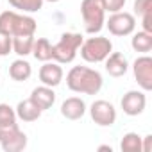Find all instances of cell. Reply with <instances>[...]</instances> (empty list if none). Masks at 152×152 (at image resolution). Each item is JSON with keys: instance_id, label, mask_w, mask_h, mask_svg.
<instances>
[{"instance_id": "6da1fadb", "label": "cell", "mask_w": 152, "mask_h": 152, "mask_svg": "<svg viewBox=\"0 0 152 152\" xmlns=\"http://www.w3.org/2000/svg\"><path fill=\"white\" fill-rule=\"evenodd\" d=\"M66 86L73 93L81 95H97L102 86L104 79L102 73L90 66H72L66 73Z\"/></svg>"}, {"instance_id": "7a4b0ae2", "label": "cell", "mask_w": 152, "mask_h": 152, "mask_svg": "<svg viewBox=\"0 0 152 152\" xmlns=\"http://www.w3.org/2000/svg\"><path fill=\"white\" fill-rule=\"evenodd\" d=\"M36 29H38L36 20L25 13H16V11L0 13V32H6L11 38L22 36V34H32L34 36Z\"/></svg>"}, {"instance_id": "3957f363", "label": "cell", "mask_w": 152, "mask_h": 152, "mask_svg": "<svg viewBox=\"0 0 152 152\" xmlns=\"http://www.w3.org/2000/svg\"><path fill=\"white\" fill-rule=\"evenodd\" d=\"M84 36L79 32H64L61 34L59 41L52 45V61L59 64H68L77 57V52L83 45Z\"/></svg>"}, {"instance_id": "277c9868", "label": "cell", "mask_w": 152, "mask_h": 152, "mask_svg": "<svg viewBox=\"0 0 152 152\" xmlns=\"http://www.w3.org/2000/svg\"><path fill=\"white\" fill-rule=\"evenodd\" d=\"M81 57L86 61V63H104L106 57L113 52V41L109 38H104V36H95L93 38H86L83 39V45H81Z\"/></svg>"}, {"instance_id": "5b68a950", "label": "cell", "mask_w": 152, "mask_h": 152, "mask_svg": "<svg viewBox=\"0 0 152 152\" xmlns=\"http://www.w3.org/2000/svg\"><path fill=\"white\" fill-rule=\"evenodd\" d=\"M81 16L84 23V31L88 34H99L106 23V11L100 0H83L81 2Z\"/></svg>"}, {"instance_id": "8992f818", "label": "cell", "mask_w": 152, "mask_h": 152, "mask_svg": "<svg viewBox=\"0 0 152 152\" xmlns=\"http://www.w3.org/2000/svg\"><path fill=\"white\" fill-rule=\"evenodd\" d=\"M0 147L4 152H20L27 147V134L18 124L0 127Z\"/></svg>"}, {"instance_id": "52a82bcc", "label": "cell", "mask_w": 152, "mask_h": 152, "mask_svg": "<svg viewBox=\"0 0 152 152\" xmlns=\"http://www.w3.org/2000/svg\"><path fill=\"white\" fill-rule=\"evenodd\" d=\"M104 27H107L113 36H131L136 31V16L127 11L111 13Z\"/></svg>"}, {"instance_id": "ba28073f", "label": "cell", "mask_w": 152, "mask_h": 152, "mask_svg": "<svg viewBox=\"0 0 152 152\" xmlns=\"http://www.w3.org/2000/svg\"><path fill=\"white\" fill-rule=\"evenodd\" d=\"M132 73L140 90H143L145 93L152 90V57L150 56L141 54L140 57H136V61L132 63Z\"/></svg>"}, {"instance_id": "9c48e42d", "label": "cell", "mask_w": 152, "mask_h": 152, "mask_svg": "<svg viewBox=\"0 0 152 152\" xmlns=\"http://www.w3.org/2000/svg\"><path fill=\"white\" fill-rule=\"evenodd\" d=\"M88 111H90L91 120L100 127H111L116 122V109L107 100H95Z\"/></svg>"}, {"instance_id": "30bf717a", "label": "cell", "mask_w": 152, "mask_h": 152, "mask_svg": "<svg viewBox=\"0 0 152 152\" xmlns=\"http://www.w3.org/2000/svg\"><path fill=\"white\" fill-rule=\"evenodd\" d=\"M120 106H122V109L127 116H138L147 107V95H145L143 90H129L122 97Z\"/></svg>"}, {"instance_id": "8fae6325", "label": "cell", "mask_w": 152, "mask_h": 152, "mask_svg": "<svg viewBox=\"0 0 152 152\" xmlns=\"http://www.w3.org/2000/svg\"><path fill=\"white\" fill-rule=\"evenodd\" d=\"M38 77H39L41 84L50 86V88H56V86H59L63 83L64 72H63V68H61L59 63H56V61H45L43 66L39 68Z\"/></svg>"}, {"instance_id": "7c38bea8", "label": "cell", "mask_w": 152, "mask_h": 152, "mask_svg": "<svg viewBox=\"0 0 152 152\" xmlns=\"http://www.w3.org/2000/svg\"><path fill=\"white\" fill-rule=\"evenodd\" d=\"M86 111H88V106L81 97H68L61 104V115L66 120H72V122L81 120L86 115Z\"/></svg>"}, {"instance_id": "4fadbf2b", "label": "cell", "mask_w": 152, "mask_h": 152, "mask_svg": "<svg viewBox=\"0 0 152 152\" xmlns=\"http://www.w3.org/2000/svg\"><path fill=\"white\" fill-rule=\"evenodd\" d=\"M29 99H31L41 111H47V109H50V107L54 106V102H56V91H54V88L41 84V86H36V88L31 91V97H29Z\"/></svg>"}, {"instance_id": "5bb4252c", "label": "cell", "mask_w": 152, "mask_h": 152, "mask_svg": "<svg viewBox=\"0 0 152 152\" xmlns=\"http://www.w3.org/2000/svg\"><path fill=\"white\" fill-rule=\"evenodd\" d=\"M104 63H106V72L111 77H124L129 70V61L122 52H111Z\"/></svg>"}, {"instance_id": "9a60e30c", "label": "cell", "mask_w": 152, "mask_h": 152, "mask_svg": "<svg viewBox=\"0 0 152 152\" xmlns=\"http://www.w3.org/2000/svg\"><path fill=\"white\" fill-rule=\"evenodd\" d=\"M31 75H32V66L31 63L25 59V57H18L11 63L9 66V77L16 83H25L31 79Z\"/></svg>"}, {"instance_id": "2e32d148", "label": "cell", "mask_w": 152, "mask_h": 152, "mask_svg": "<svg viewBox=\"0 0 152 152\" xmlns=\"http://www.w3.org/2000/svg\"><path fill=\"white\" fill-rule=\"evenodd\" d=\"M15 111H16V118L22 120V122H36V120L43 115V111H41L31 99L20 100L18 106L15 107Z\"/></svg>"}, {"instance_id": "e0dca14e", "label": "cell", "mask_w": 152, "mask_h": 152, "mask_svg": "<svg viewBox=\"0 0 152 152\" xmlns=\"http://www.w3.org/2000/svg\"><path fill=\"white\" fill-rule=\"evenodd\" d=\"M131 47H132V50H134V52L148 54V52L152 50V34H150V32H145V31L132 32Z\"/></svg>"}, {"instance_id": "ac0fdd59", "label": "cell", "mask_w": 152, "mask_h": 152, "mask_svg": "<svg viewBox=\"0 0 152 152\" xmlns=\"http://www.w3.org/2000/svg\"><path fill=\"white\" fill-rule=\"evenodd\" d=\"M34 45V36L32 34H22V36H13V52L18 57H25L32 52Z\"/></svg>"}, {"instance_id": "d6986e66", "label": "cell", "mask_w": 152, "mask_h": 152, "mask_svg": "<svg viewBox=\"0 0 152 152\" xmlns=\"http://www.w3.org/2000/svg\"><path fill=\"white\" fill-rule=\"evenodd\" d=\"M38 61L45 63V61H52V43L47 38H38L34 39L32 45V52H31Z\"/></svg>"}, {"instance_id": "ffe728a7", "label": "cell", "mask_w": 152, "mask_h": 152, "mask_svg": "<svg viewBox=\"0 0 152 152\" xmlns=\"http://www.w3.org/2000/svg\"><path fill=\"white\" fill-rule=\"evenodd\" d=\"M7 2L13 9H18L20 13L31 15V13H38L43 9L45 0H7Z\"/></svg>"}, {"instance_id": "44dd1931", "label": "cell", "mask_w": 152, "mask_h": 152, "mask_svg": "<svg viewBox=\"0 0 152 152\" xmlns=\"http://www.w3.org/2000/svg\"><path fill=\"white\" fill-rule=\"evenodd\" d=\"M122 152H141V136L138 132H125L120 141Z\"/></svg>"}, {"instance_id": "7402d4cb", "label": "cell", "mask_w": 152, "mask_h": 152, "mask_svg": "<svg viewBox=\"0 0 152 152\" xmlns=\"http://www.w3.org/2000/svg\"><path fill=\"white\" fill-rule=\"evenodd\" d=\"M16 111L15 107H11L9 104L2 102L0 104V127H6V125H13L16 124Z\"/></svg>"}, {"instance_id": "603a6c76", "label": "cell", "mask_w": 152, "mask_h": 152, "mask_svg": "<svg viewBox=\"0 0 152 152\" xmlns=\"http://www.w3.org/2000/svg\"><path fill=\"white\" fill-rule=\"evenodd\" d=\"M102 2V7L106 13H118V11H124L125 7V2L127 0H100Z\"/></svg>"}, {"instance_id": "cb8c5ba5", "label": "cell", "mask_w": 152, "mask_h": 152, "mask_svg": "<svg viewBox=\"0 0 152 152\" xmlns=\"http://www.w3.org/2000/svg\"><path fill=\"white\" fill-rule=\"evenodd\" d=\"M13 52V38L6 32H0V57H6Z\"/></svg>"}, {"instance_id": "d4e9b609", "label": "cell", "mask_w": 152, "mask_h": 152, "mask_svg": "<svg viewBox=\"0 0 152 152\" xmlns=\"http://www.w3.org/2000/svg\"><path fill=\"white\" fill-rule=\"evenodd\" d=\"M148 9H152V0H134V16H141Z\"/></svg>"}, {"instance_id": "484cf974", "label": "cell", "mask_w": 152, "mask_h": 152, "mask_svg": "<svg viewBox=\"0 0 152 152\" xmlns=\"http://www.w3.org/2000/svg\"><path fill=\"white\" fill-rule=\"evenodd\" d=\"M140 18H141V31L152 34V9H148L147 13H143Z\"/></svg>"}, {"instance_id": "4316f807", "label": "cell", "mask_w": 152, "mask_h": 152, "mask_svg": "<svg viewBox=\"0 0 152 152\" xmlns=\"http://www.w3.org/2000/svg\"><path fill=\"white\" fill-rule=\"evenodd\" d=\"M152 150V134L141 136V152H150Z\"/></svg>"}, {"instance_id": "83f0119b", "label": "cell", "mask_w": 152, "mask_h": 152, "mask_svg": "<svg viewBox=\"0 0 152 152\" xmlns=\"http://www.w3.org/2000/svg\"><path fill=\"white\" fill-rule=\"evenodd\" d=\"M97 150H99V152H113V147H111V145H100Z\"/></svg>"}, {"instance_id": "f1b7e54d", "label": "cell", "mask_w": 152, "mask_h": 152, "mask_svg": "<svg viewBox=\"0 0 152 152\" xmlns=\"http://www.w3.org/2000/svg\"><path fill=\"white\" fill-rule=\"evenodd\" d=\"M45 2H50V4H56V2H59V0H45Z\"/></svg>"}]
</instances>
